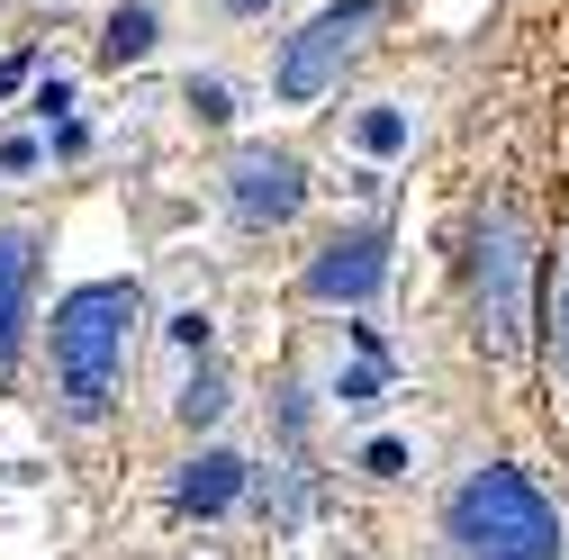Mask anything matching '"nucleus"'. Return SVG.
Returning a JSON list of instances; mask_svg holds the SVG:
<instances>
[{"label":"nucleus","instance_id":"1","mask_svg":"<svg viewBox=\"0 0 569 560\" xmlns=\"http://www.w3.org/2000/svg\"><path fill=\"white\" fill-rule=\"evenodd\" d=\"M146 317L136 280H82L73 299H54V389L73 426H100L109 398H118V362H127V334Z\"/></svg>","mask_w":569,"mask_h":560},{"label":"nucleus","instance_id":"2","mask_svg":"<svg viewBox=\"0 0 569 560\" xmlns=\"http://www.w3.org/2000/svg\"><path fill=\"white\" fill-rule=\"evenodd\" d=\"M443 542H452L461 560H560V516H551V498H542L525 470L488 461V470H470V479L452 488Z\"/></svg>","mask_w":569,"mask_h":560},{"label":"nucleus","instance_id":"3","mask_svg":"<svg viewBox=\"0 0 569 560\" xmlns=\"http://www.w3.org/2000/svg\"><path fill=\"white\" fill-rule=\"evenodd\" d=\"M479 343L497 362H516L533 343V227L507 199L479 218Z\"/></svg>","mask_w":569,"mask_h":560},{"label":"nucleus","instance_id":"4","mask_svg":"<svg viewBox=\"0 0 569 560\" xmlns=\"http://www.w3.org/2000/svg\"><path fill=\"white\" fill-rule=\"evenodd\" d=\"M380 28V0H335V10H317L290 46H280V73H271V91L280 100H290V109H308L335 73H343V63L352 54H362V37Z\"/></svg>","mask_w":569,"mask_h":560},{"label":"nucleus","instance_id":"5","mask_svg":"<svg viewBox=\"0 0 569 560\" xmlns=\"http://www.w3.org/2000/svg\"><path fill=\"white\" fill-rule=\"evenodd\" d=\"M227 199H236L244 227H290L299 208H308V163L280 154V146H244L236 172H227Z\"/></svg>","mask_w":569,"mask_h":560},{"label":"nucleus","instance_id":"6","mask_svg":"<svg viewBox=\"0 0 569 560\" xmlns=\"http://www.w3.org/2000/svg\"><path fill=\"white\" fill-rule=\"evenodd\" d=\"M380 280H389V236H380V227H343V236H326L317 262H308V299H326V308H362Z\"/></svg>","mask_w":569,"mask_h":560},{"label":"nucleus","instance_id":"7","mask_svg":"<svg viewBox=\"0 0 569 560\" xmlns=\"http://www.w3.org/2000/svg\"><path fill=\"white\" fill-rule=\"evenodd\" d=\"M37 227H0V380L19 371V343H28V299H37Z\"/></svg>","mask_w":569,"mask_h":560},{"label":"nucleus","instance_id":"8","mask_svg":"<svg viewBox=\"0 0 569 560\" xmlns=\"http://www.w3.org/2000/svg\"><path fill=\"white\" fill-rule=\"evenodd\" d=\"M244 479H253L244 452H199V461H181V479H172V507H181V516H227V507L244 498Z\"/></svg>","mask_w":569,"mask_h":560},{"label":"nucleus","instance_id":"9","mask_svg":"<svg viewBox=\"0 0 569 560\" xmlns=\"http://www.w3.org/2000/svg\"><path fill=\"white\" fill-rule=\"evenodd\" d=\"M100 54H109V63H146V54H154V10H146V0L109 10V28H100Z\"/></svg>","mask_w":569,"mask_h":560},{"label":"nucleus","instance_id":"10","mask_svg":"<svg viewBox=\"0 0 569 560\" xmlns=\"http://www.w3.org/2000/svg\"><path fill=\"white\" fill-rule=\"evenodd\" d=\"M172 407H181V426H218V416H227V380H218V371H199V380H181Z\"/></svg>","mask_w":569,"mask_h":560},{"label":"nucleus","instance_id":"11","mask_svg":"<svg viewBox=\"0 0 569 560\" xmlns=\"http://www.w3.org/2000/svg\"><path fill=\"white\" fill-rule=\"evenodd\" d=\"M352 136H362V154H407V109H362V127H352Z\"/></svg>","mask_w":569,"mask_h":560},{"label":"nucleus","instance_id":"12","mask_svg":"<svg viewBox=\"0 0 569 560\" xmlns=\"http://www.w3.org/2000/svg\"><path fill=\"white\" fill-rule=\"evenodd\" d=\"M190 109H199L208 127H227V118H236V91H227V82H190Z\"/></svg>","mask_w":569,"mask_h":560},{"label":"nucleus","instance_id":"13","mask_svg":"<svg viewBox=\"0 0 569 560\" xmlns=\"http://www.w3.org/2000/svg\"><path fill=\"white\" fill-rule=\"evenodd\" d=\"M335 398H343V407H380V362H362V371H343V380H335Z\"/></svg>","mask_w":569,"mask_h":560},{"label":"nucleus","instance_id":"14","mask_svg":"<svg viewBox=\"0 0 569 560\" xmlns=\"http://www.w3.org/2000/svg\"><path fill=\"white\" fill-rule=\"evenodd\" d=\"M362 470H371V479H398V470H407V443H389V434H380V443L362 452Z\"/></svg>","mask_w":569,"mask_h":560},{"label":"nucleus","instance_id":"15","mask_svg":"<svg viewBox=\"0 0 569 560\" xmlns=\"http://www.w3.org/2000/svg\"><path fill=\"white\" fill-rule=\"evenodd\" d=\"M37 109H46V127H54L63 109H73V82H63V73H46V82H37Z\"/></svg>","mask_w":569,"mask_h":560},{"label":"nucleus","instance_id":"16","mask_svg":"<svg viewBox=\"0 0 569 560\" xmlns=\"http://www.w3.org/2000/svg\"><path fill=\"white\" fill-rule=\"evenodd\" d=\"M172 343H181V353H208V317L181 308V317H172Z\"/></svg>","mask_w":569,"mask_h":560},{"label":"nucleus","instance_id":"17","mask_svg":"<svg viewBox=\"0 0 569 560\" xmlns=\"http://www.w3.org/2000/svg\"><path fill=\"white\" fill-rule=\"evenodd\" d=\"M37 154H46L37 136H10V146H0V172H37Z\"/></svg>","mask_w":569,"mask_h":560},{"label":"nucleus","instance_id":"18","mask_svg":"<svg viewBox=\"0 0 569 560\" xmlns=\"http://www.w3.org/2000/svg\"><path fill=\"white\" fill-rule=\"evenodd\" d=\"M551 334H560V371H569V262H560V308H551Z\"/></svg>","mask_w":569,"mask_h":560},{"label":"nucleus","instance_id":"19","mask_svg":"<svg viewBox=\"0 0 569 560\" xmlns=\"http://www.w3.org/2000/svg\"><path fill=\"white\" fill-rule=\"evenodd\" d=\"M19 73H28V54H10V63H0V91H10V82H19Z\"/></svg>","mask_w":569,"mask_h":560}]
</instances>
